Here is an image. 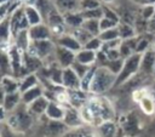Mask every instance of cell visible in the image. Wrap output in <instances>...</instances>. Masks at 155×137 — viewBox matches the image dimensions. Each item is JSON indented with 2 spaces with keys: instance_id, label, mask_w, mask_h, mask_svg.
<instances>
[{
  "instance_id": "obj_1",
  "label": "cell",
  "mask_w": 155,
  "mask_h": 137,
  "mask_svg": "<svg viewBox=\"0 0 155 137\" xmlns=\"http://www.w3.org/2000/svg\"><path fill=\"white\" fill-rule=\"evenodd\" d=\"M117 75L113 73L108 67L105 65H96L90 93L102 96L103 93L108 92L109 90L115 87Z\"/></svg>"
},
{
  "instance_id": "obj_2",
  "label": "cell",
  "mask_w": 155,
  "mask_h": 137,
  "mask_svg": "<svg viewBox=\"0 0 155 137\" xmlns=\"http://www.w3.org/2000/svg\"><path fill=\"white\" fill-rule=\"evenodd\" d=\"M12 129L21 133H25L33 125V114L29 112L28 105L24 103H21L15 110L6 114L5 120Z\"/></svg>"
},
{
  "instance_id": "obj_3",
  "label": "cell",
  "mask_w": 155,
  "mask_h": 137,
  "mask_svg": "<svg viewBox=\"0 0 155 137\" xmlns=\"http://www.w3.org/2000/svg\"><path fill=\"white\" fill-rule=\"evenodd\" d=\"M140 61H142V53H138V52H134L130 57L125 58L124 67L116 79L115 87H121L122 85H125L126 82H128L131 79H133L134 76H137L139 74Z\"/></svg>"
},
{
  "instance_id": "obj_4",
  "label": "cell",
  "mask_w": 155,
  "mask_h": 137,
  "mask_svg": "<svg viewBox=\"0 0 155 137\" xmlns=\"http://www.w3.org/2000/svg\"><path fill=\"white\" fill-rule=\"evenodd\" d=\"M54 50H56V42L52 39L35 40V41H31L27 53L31 56H36L44 61L45 58L54 55Z\"/></svg>"
},
{
  "instance_id": "obj_5",
  "label": "cell",
  "mask_w": 155,
  "mask_h": 137,
  "mask_svg": "<svg viewBox=\"0 0 155 137\" xmlns=\"http://www.w3.org/2000/svg\"><path fill=\"white\" fill-rule=\"evenodd\" d=\"M133 97H134V101L138 102L140 110L145 115L155 114V98L153 96H150L147 91H144V89L136 90Z\"/></svg>"
},
{
  "instance_id": "obj_6",
  "label": "cell",
  "mask_w": 155,
  "mask_h": 137,
  "mask_svg": "<svg viewBox=\"0 0 155 137\" xmlns=\"http://www.w3.org/2000/svg\"><path fill=\"white\" fill-rule=\"evenodd\" d=\"M122 130H124L125 136L140 137L139 135L142 133L143 126L140 125V120H139L138 115L134 112H131V113L126 114V118H125L124 124H122Z\"/></svg>"
},
{
  "instance_id": "obj_7",
  "label": "cell",
  "mask_w": 155,
  "mask_h": 137,
  "mask_svg": "<svg viewBox=\"0 0 155 137\" xmlns=\"http://www.w3.org/2000/svg\"><path fill=\"white\" fill-rule=\"evenodd\" d=\"M76 59V52L65 48L63 46L56 45V50H54V61L56 63L61 67V68H68L71 67L73 63Z\"/></svg>"
},
{
  "instance_id": "obj_8",
  "label": "cell",
  "mask_w": 155,
  "mask_h": 137,
  "mask_svg": "<svg viewBox=\"0 0 155 137\" xmlns=\"http://www.w3.org/2000/svg\"><path fill=\"white\" fill-rule=\"evenodd\" d=\"M63 122L68 126V129H78L82 125H86L82 120L79 108H75L70 104L65 105V114H64Z\"/></svg>"
},
{
  "instance_id": "obj_9",
  "label": "cell",
  "mask_w": 155,
  "mask_h": 137,
  "mask_svg": "<svg viewBox=\"0 0 155 137\" xmlns=\"http://www.w3.org/2000/svg\"><path fill=\"white\" fill-rule=\"evenodd\" d=\"M63 86L67 90H80L81 78L76 74V72L71 68H63Z\"/></svg>"
},
{
  "instance_id": "obj_10",
  "label": "cell",
  "mask_w": 155,
  "mask_h": 137,
  "mask_svg": "<svg viewBox=\"0 0 155 137\" xmlns=\"http://www.w3.org/2000/svg\"><path fill=\"white\" fill-rule=\"evenodd\" d=\"M29 36L31 39V41H35V40H47V39H52V33H51V29L50 27L42 22L40 24H35V25H31L29 29Z\"/></svg>"
},
{
  "instance_id": "obj_11",
  "label": "cell",
  "mask_w": 155,
  "mask_h": 137,
  "mask_svg": "<svg viewBox=\"0 0 155 137\" xmlns=\"http://www.w3.org/2000/svg\"><path fill=\"white\" fill-rule=\"evenodd\" d=\"M98 137H117L119 126L114 120H105L94 126Z\"/></svg>"
},
{
  "instance_id": "obj_12",
  "label": "cell",
  "mask_w": 155,
  "mask_h": 137,
  "mask_svg": "<svg viewBox=\"0 0 155 137\" xmlns=\"http://www.w3.org/2000/svg\"><path fill=\"white\" fill-rule=\"evenodd\" d=\"M65 114V105L61 104L57 101H50L45 116L50 120H56V121H63Z\"/></svg>"
},
{
  "instance_id": "obj_13",
  "label": "cell",
  "mask_w": 155,
  "mask_h": 137,
  "mask_svg": "<svg viewBox=\"0 0 155 137\" xmlns=\"http://www.w3.org/2000/svg\"><path fill=\"white\" fill-rule=\"evenodd\" d=\"M155 65V51L147 50L142 53V61H140V74H144L147 76L153 78V70Z\"/></svg>"
},
{
  "instance_id": "obj_14",
  "label": "cell",
  "mask_w": 155,
  "mask_h": 137,
  "mask_svg": "<svg viewBox=\"0 0 155 137\" xmlns=\"http://www.w3.org/2000/svg\"><path fill=\"white\" fill-rule=\"evenodd\" d=\"M22 103L21 92H13V93H6L1 95V109L10 113L15 110L19 104Z\"/></svg>"
},
{
  "instance_id": "obj_15",
  "label": "cell",
  "mask_w": 155,
  "mask_h": 137,
  "mask_svg": "<svg viewBox=\"0 0 155 137\" xmlns=\"http://www.w3.org/2000/svg\"><path fill=\"white\" fill-rule=\"evenodd\" d=\"M54 42H56V45L63 46V47L69 48V50H71L74 52H79L82 48V45L79 42V40L73 34H68V33H65V34L61 35L59 38H57L54 40Z\"/></svg>"
},
{
  "instance_id": "obj_16",
  "label": "cell",
  "mask_w": 155,
  "mask_h": 137,
  "mask_svg": "<svg viewBox=\"0 0 155 137\" xmlns=\"http://www.w3.org/2000/svg\"><path fill=\"white\" fill-rule=\"evenodd\" d=\"M1 95L13 93L19 91V79L13 75L1 76Z\"/></svg>"
},
{
  "instance_id": "obj_17",
  "label": "cell",
  "mask_w": 155,
  "mask_h": 137,
  "mask_svg": "<svg viewBox=\"0 0 155 137\" xmlns=\"http://www.w3.org/2000/svg\"><path fill=\"white\" fill-rule=\"evenodd\" d=\"M44 95H45V89H44V86L41 84H39V85H36V86H34V87H31V89H29V90H27V91L21 93L22 103L29 105L31 102H34L35 99H38L39 97H41Z\"/></svg>"
},
{
  "instance_id": "obj_18",
  "label": "cell",
  "mask_w": 155,
  "mask_h": 137,
  "mask_svg": "<svg viewBox=\"0 0 155 137\" xmlns=\"http://www.w3.org/2000/svg\"><path fill=\"white\" fill-rule=\"evenodd\" d=\"M48 103H50V98H47L44 95V96L39 97L38 99H35L34 102H31L28 105V109H29V112L33 115H35V116H42L46 113V109H47Z\"/></svg>"
},
{
  "instance_id": "obj_19",
  "label": "cell",
  "mask_w": 155,
  "mask_h": 137,
  "mask_svg": "<svg viewBox=\"0 0 155 137\" xmlns=\"http://www.w3.org/2000/svg\"><path fill=\"white\" fill-rule=\"evenodd\" d=\"M62 137H98L96 129L90 125H82L78 129H69Z\"/></svg>"
},
{
  "instance_id": "obj_20",
  "label": "cell",
  "mask_w": 155,
  "mask_h": 137,
  "mask_svg": "<svg viewBox=\"0 0 155 137\" xmlns=\"http://www.w3.org/2000/svg\"><path fill=\"white\" fill-rule=\"evenodd\" d=\"M13 40H15V41H13L15 46H16L18 50H21L23 53L28 51V48H29V46H30V44H31V39H30V36H29L28 29L19 30V32L13 36Z\"/></svg>"
},
{
  "instance_id": "obj_21",
  "label": "cell",
  "mask_w": 155,
  "mask_h": 137,
  "mask_svg": "<svg viewBox=\"0 0 155 137\" xmlns=\"http://www.w3.org/2000/svg\"><path fill=\"white\" fill-rule=\"evenodd\" d=\"M52 2L63 15L67 12L80 11V0H52Z\"/></svg>"
},
{
  "instance_id": "obj_22",
  "label": "cell",
  "mask_w": 155,
  "mask_h": 137,
  "mask_svg": "<svg viewBox=\"0 0 155 137\" xmlns=\"http://www.w3.org/2000/svg\"><path fill=\"white\" fill-rule=\"evenodd\" d=\"M64 16V22L65 25L71 28V29H76L82 27V23L85 21L81 11H75V12H67L63 15Z\"/></svg>"
},
{
  "instance_id": "obj_23",
  "label": "cell",
  "mask_w": 155,
  "mask_h": 137,
  "mask_svg": "<svg viewBox=\"0 0 155 137\" xmlns=\"http://www.w3.org/2000/svg\"><path fill=\"white\" fill-rule=\"evenodd\" d=\"M78 62L86 64V65H96L97 63V52L87 48H81L79 52H76V59Z\"/></svg>"
},
{
  "instance_id": "obj_24",
  "label": "cell",
  "mask_w": 155,
  "mask_h": 137,
  "mask_svg": "<svg viewBox=\"0 0 155 137\" xmlns=\"http://www.w3.org/2000/svg\"><path fill=\"white\" fill-rule=\"evenodd\" d=\"M23 6H24V15H25L30 27L44 22V18H42L40 11L35 6H33V5H23Z\"/></svg>"
},
{
  "instance_id": "obj_25",
  "label": "cell",
  "mask_w": 155,
  "mask_h": 137,
  "mask_svg": "<svg viewBox=\"0 0 155 137\" xmlns=\"http://www.w3.org/2000/svg\"><path fill=\"white\" fill-rule=\"evenodd\" d=\"M40 84V79L36 73H29L19 79V92H24Z\"/></svg>"
},
{
  "instance_id": "obj_26",
  "label": "cell",
  "mask_w": 155,
  "mask_h": 137,
  "mask_svg": "<svg viewBox=\"0 0 155 137\" xmlns=\"http://www.w3.org/2000/svg\"><path fill=\"white\" fill-rule=\"evenodd\" d=\"M0 70H1V76H7V75H13V69H12V63L11 58L8 55L7 50L1 51V57H0Z\"/></svg>"
},
{
  "instance_id": "obj_27",
  "label": "cell",
  "mask_w": 155,
  "mask_h": 137,
  "mask_svg": "<svg viewBox=\"0 0 155 137\" xmlns=\"http://www.w3.org/2000/svg\"><path fill=\"white\" fill-rule=\"evenodd\" d=\"M0 36H1V42L2 45L7 44L11 39V36H13L12 30H11V24H10V17H5L4 19H1V24H0Z\"/></svg>"
},
{
  "instance_id": "obj_28",
  "label": "cell",
  "mask_w": 155,
  "mask_h": 137,
  "mask_svg": "<svg viewBox=\"0 0 155 137\" xmlns=\"http://www.w3.org/2000/svg\"><path fill=\"white\" fill-rule=\"evenodd\" d=\"M117 29H119V34L120 38L122 40H127V39H132L134 36H137V32L136 29L127 22H120L117 24Z\"/></svg>"
},
{
  "instance_id": "obj_29",
  "label": "cell",
  "mask_w": 155,
  "mask_h": 137,
  "mask_svg": "<svg viewBox=\"0 0 155 137\" xmlns=\"http://www.w3.org/2000/svg\"><path fill=\"white\" fill-rule=\"evenodd\" d=\"M41 13L42 18H44V22L46 21L47 16L50 15V12L56 8L54 4L52 2V0H35V5H34Z\"/></svg>"
},
{
  "instance_id": "obj_30",
  "label": "cell",
  "mask_w": 155,
  "mask_h": 137,
  "mask_svg": "<svg viewBox=\"0 0 155 137\" xmlns=\"http://www.w3.org/2000/svg\"><path fill=\"white\" fill-rule=\"evenodd\" d=\"M82 28H85L93 36H98L101 34V23L99 19H85L82 23Z\"/></svg>"
},
{
  "instance_id": "obj_31",
  "label": "cell",
  "mask_w": 155,
  "mask_h": 137,
  "mask_svg": "<svg viewBox=\"0 0 155 137\" xmlns=\"http://www.w3.org/2000/svg\"><path fill=\"white\" fill-rule=\"evenodd\" d=\"M24 133H21L12 129L6 121H1L0 124V137H23Z\"/></svg>"
},
{
  "instance_id": "obj_32",
  "label": "cell",
  "mask_w": 155,
  "mask_h": 137,
  "mask_svg": "<svg viewBox=\"0 0 155 137\" xmlns=\"http://www.w3.org/2000/svg\"><path fill=\"white\" fill-rule=\"evenodd\" d=\"M73 35L79 40V42L82 45V47L86 45V42L93 38L92 34H90L85 28L80 27V28H76V29H73Z\"/></svg>"
},
{
  "instance_id": "obj_33",
  "label": "cell",
  "mask_w": 155,
  "mask_h": 137,
  "mask_svg": "<svg viewBox=\"0 0 155 137\" xmlns=\"http://www.w3.org/2000/svg\"><path fill=\"white\" fill-rule=\"evenodd\" d=\"M94 69H96V65L91 67V69L87 72V74H86L85 76L81 78V86H80V90H82L84 92L90 93V89H91V84H92V79H93Z\"/></svg>"
},
{
  "instance_id": "obj_34",
  "label": "cell",
  "mask_w": 155,
  "mask_h": 137,
  "mask_svg": "<svg viewBox=\"0 0 155 137\" xmlns=\"http://www.w3.org/2000/svg\"><path fill=\"white\" fill-rule=\"evenodd\" d=\"M98 36H99V39L103 42H107V41H111V40L119 39L120 38V34H119L117 27H115V28H111V29H107V30L101 32V34Z\"/></svg>"
},
{
  "instance_id": "obj_35",
  "label": "cell",
  "mask_w": 155,
  "mask_h": 137,
  "mask_svg": "<svg viewBox=\"0 0 155 137\" xmlns=\"http://www.w3.org/2000/svg\"><path fill=\"white\" fill-rule=\"evenodd\" d=\"M81 13H82V16H84L85 19H101L102 17H104L103 5H102L101 7H97V8L81 11Z\"/></svg>"
},
{
  "instance_id": "obj_36",
  "label": "cell",
  "mask_w": 155,
  "mask_h": 137,
  "mask_svg": "<svg viewBox=\"0 0 155 137\" xmlns=\"http://www.w3.org/2000/svg\"><path fill=\"white\" fill-rule=\"evenodd\" d=\"M124 62H125V58H119V59H115V61H109V59H107L103 65L108 67L113 73H115L116 75H119V73L121 72V69H122V67H124Z\"/></svg>"
},
{
  "instance_id": "obj_37",
  "label": "cell",
  "mask_w": 155,
  "mask_h": 137,
  "mask_svg": "<svg viewBox=\"0 0 155 137\" xmlns=\"http://www.w3.org/2000/svg\"><path fill=\"white\" fill-rule=\"evenodd\" d=\"M103 47V41L99 39V36H93L92 39H90L86 45L84 46V48H87V50H92V51H101Z\"/></svg>"
},
{
  "instance_id": "obj_38",
  "label": "cell",
  "mask_w": 155,
  "mask_h": 137,
  "mask_svg": "<svg viewBox=\"0 0 155 137\" xmlns=\"http://www.w3.org/2000/svg\"><path fill=\"white\" fill-rule=\"evenodd\" d=\"M103 4L101 0H80V11L85 10H92L101 7Z\"/></svg>"
},
{
  "instance_id": "obj_39",
  "label": "cell",
  "mask_w": 155,
  "mask_h": 137,
  "mask_svg": "<svg viewBox=\"0 0 155 137\" xmlns=\"http://www.w3.org/2000/svg\"><path fill=\"white\" fill-rule=\"evenodd\" d=\"M142 135V137H155V116L143 126Z\"/></svg>"
},
{
  "instance_id": "obj_40",
  "label": "cell",
  "mask_w": 155,
  "mask_h": 137,
  "mask_svg": "<svg viewBox=\"0 0 155 137\" xmlns=\"http://www.w3.org/2000/svg\"><path fill=\"white\" fill-rule=\"evenodd\" d=\"M154 15H155V6H154V4H148V5H144L142 7L140 16H142V18L144 21H150Z\"/></svg>"
},
{
  "instance_id": "obj_41",
  "label": "cell",
  "mask_w": 155,
  "mask_h": 137,
  "mask_svg": "<svg viewBox=\"0 0 155 137\" xmlns=\"http://www.w3.org/2000/svg\"><path fill=\"white\" fill-rule=\"evenodd\" d=\"M91 67H93V65H86V64H82V63H80V62H78V61H75V62L73 63V65H71V68L76 72V74H78L80 78L85 76V75L87 74V72L91 69Z\"/></svg>"
},
{
  "instance_id": "obj_42",
  "label": "cell",
  "mask_w": 155,
  "mask_h": 137,
  "mask_svg": "<svg viewBox=\"0 0 155 137\" xmlns=\"http://www.w3.org/2000/svg\"><path fill=\"white\" fill-rule=\"evenodd\" d=\"M150 45H151V40L145 38V36H140L139 38V41L137 44V47H136V52L138 53H143L145 52L147 50L150 48Z\"/></svg>"
},
{
  "instance_id": "obj_43",
  "label": "cell",
  "mask_w": 155,
  "mask_h": 137,
  "mask_svg": "<svg viewBox=\"0 0 155 137\" xmlns=\"http://www.w3.org/2000/svg\"><path fill=\"white\" fill-rule=\"evenodd\" d=\"M99 23H101V32H103V30H107V29H111V28H115V27H117V22H115V21H113V19H109V18H107V17H102L101 19H99Z\"/></svg>"
},
{
  "instance_id": "obj_44",
  "label": "cell",
  "mask_w": 155,
  "mask_h": 137,
  "mask_svg": "<svg viewBox=\"0 0 155 137\" xmlns=\"http://www.w3.org/2000/svg\"><path fill=\"white\" fill-rule=\"evenodd\" d=\"M103 12H104V17H107V18H109V19H113V21H115V22H117V23L121 22L119 15L116 13V11H114V10L110 8L109 6L103 5Z\"/></svg>"
},
{
  "instance_id": "obj_45",
  "label": "cell",
  "mask_w": 155,
  "mask_h": 137,
  "mask_svg": "<svg viewBox=\"0 0 155 137\" xmlns=\"http://www.w3.org/2000/svg\"><path fill=\"white\" fill-rule=\"evenodd\" d=\"M104 53L107 55V58H108L109 61H115V59L122 58L121 52H120V50H119V48H110V50H108V51H107V52H104Z\"/></svg>"
},
{
  "instance_id": "obj_46",
  "label": "cell",
  "mask_w": 155,
  "mask_h": 137,
  "mask_svg": "<svg viewBox=\"0 0 155 137\" xmlns=\"http://www.w3.org/2000/svg\"><path fill=\"white\" fill-rule=\"evenodd\" d=\"M132 1L136 2V4H138V5H142V6L148 5V4H154V2H155V0H132Z\"/></svg>"
},
{
  "instance_id": "obj_47",
  "label": "cell",
  "mask_w": 155,
  "mask_h": 137,
  "mask_svg": "<svg viewBox=\"0 0 155 137\" xmlns=\"http://www.w3.org/2000/svg\"><path fill=\"white\" fill-rule=\"evenodd\" d=\"M151 89L155 91V79H153V85H151Z\"/></svg>"
},
{
  "instance_id": "obj_48",
  "label": "cell",
  "mask_w": 155,
  "mask_h": 137,
  "mask_svg": "<svg viewBox=\"0 0 155 137\" xmlns=\"http://www.w3.org/2000/svg\"><path fill=\"white\" fill-rule=\"evenodd\" d=\"M153 79H155V65H154V70H153Z\"/></svg>"
},
{
  "instance_id": "obj_49",
  "label": "cell",
  "mask_w": 155,
  "mask_h": 137,
  "mask_svg": "<svg viewBox=\"0 0 155 137\" xmlns=\"http://www.w3.org/2000/svg\"><path fill=\"white\" fill-rule=\"evenodd\" d=\"M124 137H128V136H124Z\"/></svg>"
},
{
  "instance_id": "obj_50",
  "label": "cell",
  "mask_w": 155,
  "mask_h": 137,
  "mask_svg": "<svg viewBox=\"0 0 155 137\" xmlns=\"http://www.w3.org/2000/svg\"><path fill=\"white\" fill-rule=\"evenodd\" d=\"M154 6H155V2H154Z\"/></svg>"
}]
</instances>
